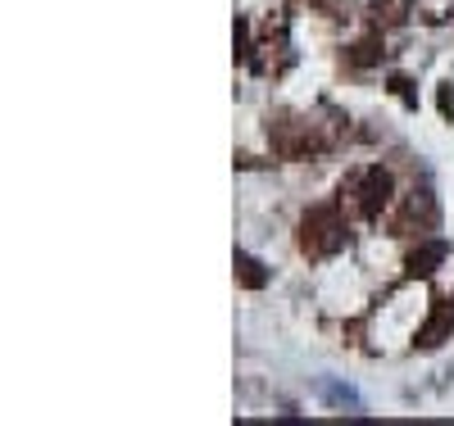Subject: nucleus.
Returning <instances> with one entry per match:
<instances>
[{
    "instance_id": "obj_1",
    "label": "nucleus",
    "mask_w": 454,
    "mask_h": 426,
    "mask_svg": "<svg viewBox=\"0 0 454 426\" xmlns=\"http://www.w3.org/2000/svg\"><path fill=\"white\" fill-rule=\"evenodd\" d=\"M346 241H350V231H346V218H340L336 205H318L300 218V250L309 259H332L346 250Z\"/></svg>"
},
{
    "instance_id": "obj_2",
    "label": "nucleus",
    "mask_w": 454,
    "mask_h": 426,
    "mask_svg": "<svg viewBox=\"0 0 454 426\" xmlns=\"http://www.w3.org/2000/svg\"><path fill=\"white\" fill-rule=\"evenodd\" d=\"M340 196H350L359 218H382V209L391 205V173L382 164H372V168L355 173L346 186H340Z\"/></svg>"
},
{
    "instance_id": "obj_3",
    "label": "nucleus",
    "mask_w": 454,
    "mask_h": 426,
    "mask_svg": "<svg viewBox=\"0 0 454 426\" xmlns=\"http://www.w3.org/2000/svg\"><path fill=\"white\" fill-rule=\"evenodd\" d=\"M436 218H441V213H436V200L427 196V190H413V196L404 200V213L395 218V236H404V231H409L413 222H419L423 231H432V227H436Z\"/></svg>"
},
{
    "instance_id": "obj_4",
    "label": "nucleus",
    "mask_w": 454,
    "mask_h": 426,
    "mask_svg": "<svg viewBox=\"0 0 454 426\" xmlns=\"http://www.w3.org/2000/svg\"><path fill=\"white\" fill-rule=\"evenodd\" d=\"M445 254H450V245L445 241H427V245H419L409 254V277H432L436 273V263H445Z\"/></svg>"
},
{
    "instance_id": "obj_5",
    "label": "nucleus",
    "mask_w": 454,
    "mask_h": 426,
    "mask_svg": "<svg viewBox=\"0 0 454 426\" xmlns=\"http://www.w3.org/2000/svg\"><path fill=\"white\" fill-rule=\"evenodd\" d=\"M237 282H241L246 290H259V286H269V273H263L259 259H250L246 250H237Z\"/></svg>"
},
{
    "instance_id": "obj_6",
    "label": "nucleus",
    "mask_w": 454,
    "mask_h": 426,
    "mask_svg": "<svg viewBox=\"0 0 454 426\" xmlns=\"http://www.w3.org/2000/svg\"><path fill=\"white\" fill-rule=\"evenodd\" d=\"M409 14H419V0H377V19L382 23H404Z\"/></svg>"
},
{
    "instance_id": "obj_7",
    "label": "nucleus",
    "mask_w": 454,
    "mask_h": 426,
    "mask_svg": "<svg viewBox=\"0 0 454 426\" xmlns=\"http://www.w3.org/2000/svg\"><path fill=\"white\" fill-rule=\"evenodd\" d=\"M377 59H382V36H364V42L359 46H350V64H377Z\"/></svg>"
},
{
    "instance_id": "obj_8",
    "label": "nucleus",
    "mask_w": 454,
    "mask_h": 426,
    "mask_svg": "<svg viewBox=\"0 0 454 426\" xmlns=\"http://www.w3.org/2000/svg\"><path fill=\"white\" fill-rule=\"evenodd\" d=\"M450 14H454V0H419V19H423V23H432V27H436V23H445Z\"/></svg>"
}]
</instances>
